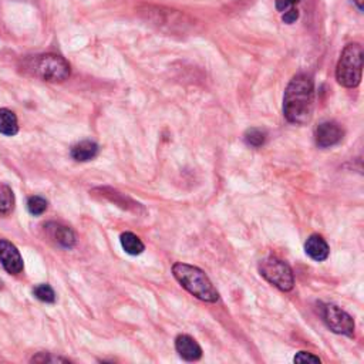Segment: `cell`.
<instances>
[{"instance_id": "15", "label": "cell", "mask_w": 364, "mask_h": 364, "mask_svg": "<svg viewBox=\"0 0 364 364\" xmlns=\"http://www.w3.org/2000/svg\"><path fill=\"white\" fill-rule=\"evenodd\" d=\"M15 208V193L6 184H0V214L9 215Z\"/></svg>"}, {"instance_id": "13", "label": "cell", "mask_w": 364, "mask_h": 364, "mask_svg": "<svg viewBox=\"0 0 364 364\" xmlns=\"http://www.w3.org/2000/svg\"><path fill=\"white\" fill-rule=\"evenodd\" d=\"M19 132L17 117L13 111L8 108H0V134L5 135H16Z\"/></svg>"}, {"instance_id": "3", "label": "cell", "mask_w": 364, "mask_h": 364, "mask_svg": "<svg viewBox=\"0 0 364 364\" xmlns=\"http://www.w3.org/2000/svg\"><path fill=\"white\" fill-rule=\"evenodd\" d=\"M363 74V47L358 43L347 44L336 67V78L347 89H354L361 83Z\"/></svg>"}, {"instance_id": "11", "label": "cell", "mask_w": 364, "mask_h": 364, "mask_svg": "<svg viewBox=\"0 0 364 364\" xmlns=\"http://www.w3.org/2000/svg\"><path fill=\"white\" fill-rule=\"evenodd\" d=\"M44 228L50 239H53L59 246L71 249L76 245V235L69 227L60 225V223H55V222H50Z\"/></svg>"}, {"instance_id": "6", "label": "cell", "mask_w": 364, "mask_h": 364, "mask_svg": "<svg viewBox=\"0 0 364 364\" xmlns=\"http://www.w3.org/2000/svg\"><path fill=\"white\" fill-rule=\"evenodd\" d=\"M323 319L327 327L338 334H345L352 338L354 334V320L353 318L345 312L342 307L336 304H326L323 307Z\"/></svg>"}, {"instance_id": "14", "label": "cell", "mask_w": 364, "mask_h": 364, "mask_svg": "<svg viewBox=\"0 0 364 364\" xmlns=\"http://www.w3.org/2000/svg\"><path fill=\"white\" fill-rule=\"evenodd\" d=\"M121 241V246L123 249L127 252L128 255H132V257H137V255H141L146 246L143 243V241L139 239L137 235H134L132 232H125L121 235L120 238Z\"/></svg>"}, {"instance_id": "12", "label": "cell", "mask_w": 364, "mask_h": 364, "mask_svg": "<svg viewBox=\"0 0 364 364\" xmlns=\"http://www.w3.org/2000/svg\"><path fill=\"white\" fill-rule=\"evenodd\" d=\"M70 154L71 158L77 162H87L97 157L98 146L94 141H89V139H86V141H81L73 146Z\"/></svg>"}, {"instance_id": "1", "label": "cell", "mask_w": 364, "mask_h": 364, "mask_svg": "<svg viewBox=\"0 0 364 364\" xmlns=\"http://www.w3.org/2000/svg\"><path fill=\"white\" fill-rule=\"evenodd\" d=\"M315 105V83L309 74H296L284 96V114L296 125H304L312 120Z\"/></svg>"}, {"instance_id": "5", "label": "cell", "mask_w": 364, "mask_h": 364, "mask_svg": "<svg viewBox=\"0 0 364 364\" xmlns=\"http://www.w3.org/2000/svg\"><path fill=\"white\" fill-rule=\"evenodd\" d=\"M259 272L266 281L282 292H291L295 286V277L291 266L276 257H269L259 263Z\"/></svg>"}, {"instance_id": "18", "label": "cell", "mask_w": 364, "mask_h": 364, "mask_svg": "<svg viewBox=\"0 0 364 364\" xmlns=\"http://www.w3.org/2000/svg\"><path fill=\"white\" fill-rule=\"evenodd\" d=\"M35 296L44 302V303H54L55 302V293L50 285H39L33 289Z\"/></svg>"}, {"instance_id": "17", "label": "cell", "mask_w": 364, "mask_h": 364, "mask_svg": "<svg viewBox=\"0 0 364 364\" xmlns=\"http://www.w3.org/2000/svg\"><path fill=\"white\" fill-rule=\"evenodd\" d=\"M27 209H29L32 215L39 216L46 212L47 201L43 197H39V195H36V197H31L29 201H27Z\"/></svg>"}, {"instance_id": "10", "label": "cell", "mask_w": 364, "mask_h": 364, "mask_svg": "<svg viewBox=\"0 0 364 364\" xmlns=\"http://www.w3.org/2000/svg\"><path fill=\"white\" fill-rule=\"evenodd\" d=\"M304 250H306V255L316 262L326 261L330 254V248L326 239L318 234H313L307 238L304 243Z\"/></svg>"}, {"instance_id": "19", "label": "cell", "mask_w": 364, "mask_h": 364, "mask_svg": "<svg viewBox=\"0 0 364 364\" xmlns=\"http://www.w3.org/2000/svg\"><path fill=\"white\" fill-rule=\"evenodd\" d=\"M295 363H322V360L311 353H306V352H299L295 358H293Z\"/></svg>"}, {"instance_id": "20", "label": "cell", "mask_w": 364, "mask_h": 364, "mask_svg": "<svg viewBox=\"0 0 364 364\" xmlns=\"http://www.w3.org/2000/svg\"><path fill=\"white\" fill-rule=\"evenodd\" d=\"M300 2V0H276V10L285 13L289 9L296 8V5Z\"/></svg>"}, {"instance_id": "4", "label": "cell", "mask_w": 364, "mask_h": 364, "mask_svg": "<svg viewBox=\"0 0 364 364\" xmlns=\"http://www.w3.org/2000/svg\"><path fill=\"white\" fill-rule=\"evenodd\" d=\"M26 70L50 83H60L67 80L71 71L69 62L58 54L36 55V58L27 62Z\"/></svg>"}, {"instance_id": "22", "label": "cell", "mask_w": 364, "mask_h": 364, "mask_svg": "<svg viewBox=\"0 0 364 364\" xmlns=\"http://www.w3.org/2000/svg\"><path fill=\"white\" fill-rule=\"evenodd\" d=\"M33 361H40V363H58V361H69L66 358H60V357H51L46 353H40L39 356L33 357Z\"/></svg>"}, {"instance_id": "16", "label": "cell", "mask_w": 364, "mask_h": 364, "mask_svg": "<svg viewBox=\"0 0 364 364\" xmlns=\"http://www.w3.org/2000/svg\"><path fill=\"white\" fill-rule=\"evenodd\" d=\"M266 138H268L266 131H263L261 128H249L243 134L245 143L250 147H255V148L262 147L266 143Z\"/></svg>"}, {"instance_id": "23", "label": "cell", "mask_w": 364, "mask_h": 364, "mask_svg": "<svg viewBox=\"0 0 364 364\" xmlns=\"http://www.w3.org/2000/svg\"><path fill=\"white\" fill-rule=\"evenodd\" d=\"M354 3L358 8V10H363V0H354Z\"/></svg>"}, {"instance_id": "21", "label": "cell", "mask_w": 364, "mask_h": 364, "mask_svg": "<svg viewBox=\"0 0 364 364\" xmlns=\"http://www.w3.org/2000/svg\"><path fill=\"white\" fill-rule=\"evenodd\" d=\"M297 19H299V10H297L296 8L289 9V10H286L285 13H282V20H284L285 23H288V24L295 23Z\"/></svg>"}, {"instance_id": "7", "label": "cell", "mask_w": 364, "mask_h": 364, "mask_svg": "<svg viewBox=\"0 0 364 364\" xmlns=\"http://www.w3.org/2000/svg\"><path fill=\"white\" fill-rule=\"evenodd\" d=\"M343 137V128L334 121H324L316 127L315 139L319 148H330L333 146H338Z\"/></svg>"}, {"instance_id": "8", "label": "cell", "mask_w": 364, "mask_h": 364, "mask_svg": "<svg viewBox=\"0 0 364 364\" xmlns=\"http://www.w3.org/2000/svg\"><path fill=\"white\" fill-rule=\"evenodd\" d=\"M0 262L10 275H19L23 270V259L20 252L12 242L6 239L0 241Z\"/></svg>"}, {"instance_id": "9", "label": "cell", "mask_w": 364, "mask_h": 364, "mask_svg": "<svg viewBox=\"0 0 364 364\" xmlns=\"http://www.w3.org/2000/svg\"><path fill=\"white\" fill-rule=\"evenodd\" d=\"M175 349L178 354L187 361H197L202 357V349L197 343V340L192 339L188 334H180L175 339Z\"/></svg>"}, {"instance_id": "2", "label": "cell", "mask_w": 364, "mask_h": 364, "mask_svg": "<svg viewBox=\"0 0 364 364\" xmlns=\"http://www.w3.org/2000/svg\"><path fill=\"white\" fill-rule=\"evenodd\" d=\"M173 273L180 285L192 296L207 303L218 302L219 293L202 269L178 262L173 266Z\"/></svg>"}]
</instances>
